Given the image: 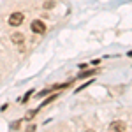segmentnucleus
Listing matches in <instances>:
<instances>
[{"mask_svg":"<svg viewBox=\"0 0 132 132\" xmlns=\"http://www.w3.org/2000/svg\"><path fill=\"white\" fill-rule=\"evenodd\" d=\"M35 113H37V109H34V111H28V114H27V118H32V116H34Z\"/></svg>","mask_w":132,"mask_h":132,"instance_id":"obj_6","label":"nucleus"},{"mask_svg":"<svg viewBox=\"0 0 132 132\" xmlns=\"http://www.w3.org/2000/svg\"><path fill=\"white\" fill-rule=\"evenodd\" d=\"M23 20H25V14L23 12H12L9 16V25L11 27H20L21 23H23Z\"/></svg>","mask_w":132,"mask_h":132,"instance_id":"obj_1","label":"nucleus"},{"mask_svg":"<svg viewBox=\"0 0 132 132\" xmlns=\"http://www.w3.org/2000/svg\"><path fill=\"white\" fill-rule=\"evenodd\" d=\"M30 95H32V92H28V93H27V95L23 97V102H27V101H28V97H30Z\"/></svg>","mask_w":132,"mask_h":132,"instance_id":"obj_7","label":"nucleus"},{"mask_svg":"<svg viewBox=\"0 0 132 132\" xmlns=\"http://www.w3.org/2000/svg\"><path fill=\"white\" fill-rule=\"evenodd\" d=\"M109 129H111V130H125L127 125H125L123 122H113L111 125H109Z\"/></svg>","mask_w":132,"mask_h":132,"instance_id":"obj_4","label":"nucleus"},{"mask_svg":"<svg viewBox=\"0 0 132 132\" xmlns=\"http://www.w3.org/2000/svg\"><path fill=\"white\" fill-rule=\"evenodd\" d=\"M11 41L14 42V44H18V46H23V42H25V37H23V34H12Z\"/></svg>","mask_w":132,"mask_h":132,"instance_id":"obj_3","label":"nucleus"},{"mask_svg":"<svg viewBox=\"0 0 132 132\" xmlns=\"http://www.w3.org/2000/svg\"><path fill=\"white\" fill-rule=\"evenodd\" d=\"M30 28H32V32H34V34H44V32H46V25H44L42 21L35 20V21H32Z\"/></svg>","mask_w":132,"mask_h":132,"instance_id":"obj_2","label":"nucleus"},{"mask_svg":"<svg viewBox=\"0 0 132 132\" xmlns=\"http://www.w3.org/2000/svg\"><path fill=\"white\" fill-rule=\"evenodd\" d=\"M53 7H55V2L53 0H46L44 2V9H53Z\"/></svg>","mask_w":132,"mask_h":132,"instance_id":"obj_5","label":"nucleus"}]
</instances>
